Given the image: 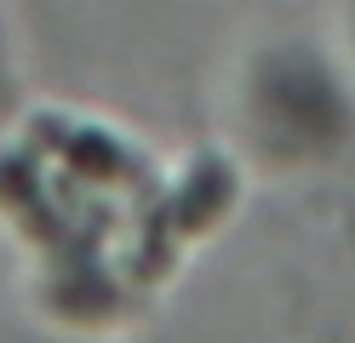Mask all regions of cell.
Returning <instances> with one entry per match:
<instances>
[{
	"label": "cell",
	"instance_id": "7a4b0ae2",
	"mask_svg": "<svg viewBox=\"0 0 355 343\" xmlns=\"http://www.w3.org/2000/svg\"><path fill=\"white\" fill-rule=\"evenodd\" d=\"M224 200H230V172L218 166V160H201L195 177L172 200V229H207L218 212H224Z\"/></svg>",
	"mask_w": 355,
	"mask_h": 343
},
{
	"label": "cell",
	"instance_id": "6da1fadb",
	"mask_svg": "<svg viewBox=\"0 0 355 343\" xmlns=\"http://www.w3.org/2000/svg\"><path fill=\"white\" fill-rule=\"evenodd\" d=\"M35 137L58 143L80 172H92V177H126V172H132V155L115 149V143L98 137V132H80V126H63V121H35Z\"/></svg>",
	"mask_w": 355,
	"mask_h": 343
}]
</instances>
